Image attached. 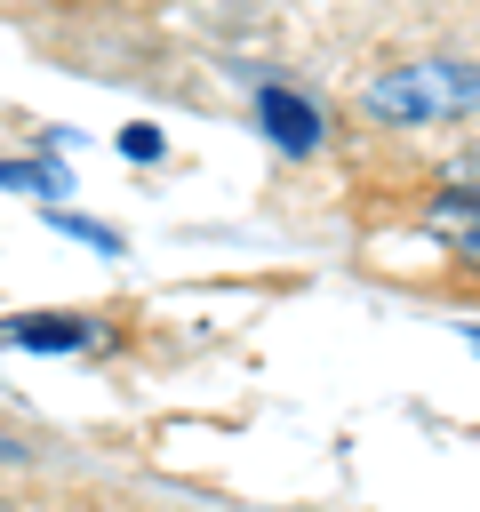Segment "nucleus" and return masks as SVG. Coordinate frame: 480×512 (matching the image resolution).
<instances>
[{
  "label": "nucleus",
  "mask_w": 480,
  "mask_h": 512,
  "mask_svg": "<svg viewBox=\"0 0 480 512\" xmlns=\"http://www.w3.org/2000/svg\"><path fill=\"white\" fill-rule=\"evenodd\" d=\"M0 456H32V448H24V440H8V432H0Z\"/></svg>",
  "instance_id": "6e6552de"
},
{
  "label": "nucleus",
  "mask_w": 480,
  "mask_h": 512,
  "mask_svg": "<svg viewBox=\"0 0 480 512\" xmlns=\"http://www.w3.org/2000/svg\"><path fill=\"white\" fill-rule=\"evenodd\" d=\"M464 344H472V352H480V328H464Z\"/></svg>",
  "instance_id": "1a4fd4ad"
},
{
  "label": "nucleus",
  "mask_w": 480,
  "mask_h": 512,
  "mask_svg": "<svg viewBox=\"0 0 480 512\" xmlns=\"http://www.w3.org/2000/svg\"><path fill=\"white\" fill-rule=\"evenodd\" d=\"M0 512H16V504H0Z\"/></svg>",
  "instance_id": "9d476101"
},
{
  "label": "nucleus",
  "mask_w": 480,
  "mask_h": 512,
  "mask_svg": "<svg viewBox=\"0 0 480 512\" xmlns=\"http://www.w3.org/2000/svg\"><path fill=\"white\" fill-rule=\"evenodd\" d=\"M424 240H440L448 256H464L472 272H480V192H440V200H424Z\"/></svg>",
  "instance_id": "7ed1b4c3"
},
{
  "label": "nucleus",
  "mask_w": 480,
  "mask_h": 512,
  "mask_svg": "<svg viewBox=\"0 0 480 512\" xmlns=\"http://www.w3.org/2000/svg\"><path fill=\"white\" fill-rule=\"evenodd\" d=\"M256 128H264V144H280L288 160H304V152H320V136H328V112L304 96V88H256Z\"/></svg>",
  "instance_id": "f03ea898"
},
{
  "label": "nucleus",
  "mask_w": 480,
  "mask_h": 512,
  "mask_svg": "<svg viewBox=\"0 0 480 512\" xmlns=\"http://www.w3.org/2000/svg\"><path fill=\"white\" fill-rule=\"evenodd\" d=\"M48 224L64 232V240H80V248H96V256H120L128 240L112 232V224H96V216H72V208H48Z\"/></svg>",
  "instance_id": "423d86ee"
},
{
  "label": "nucleus",
  "mask_w": 480,
  "mask_h": 512,
  "mask_svg": "<svg viewBox=\"0 0 480 512\" xmlns=\"http://www.w3.org/2000/svg\"><path fill=\"white\" fill-rule=\"evenodd\" d=\"M360 104L384 128H440V120L480 112V64H464V56H416V64L376 72Z\"/></svg>",
  "instance_id": "f257e3e1"
},
{
  "label": "nucleus",
  "mask_w": 480,
  "mask_h": 512,
  "mask_svg": "<svg viewBox=\"0 0 480 512\" xmlns=\"http://www.w3.org/2000/svg\"><path fill=\"white\" fill-rule=\"evenodd\" d=\"M0 184H8V192H32V200H48V208L72 192V176L48 168V160H0Z\"/></svg>",
  "instance_id": "39448f33"
},
{
  "label": "nucleus",
  "mask_w": 480,
  "mask_h": 512,
  "mask_svg": "<svg viewBox=\"0 0 480 512\" xmlns=\"http://www.w3.org/2000/svg\"><path fill=\"white\" fill-rule=\"evenodd\" d=\"M120 152H128V160H160V128H144V120L120 128Z\"/></svg>",
  "instance_id": "0eeeda50"
},
{
  "label": "nucleus",
  "mask_w": 480,
  "mask_h": 512,
  "mask_svg": "<svg viewBox=\"0 0 480 512\" xmlns=\"http://www.w3.org/2000/svg\"><path fill=\"white\" fill-rule=\"evenodd\" d=\"M96 336V320L80 312H24V320H0V352H80Z\"/></svg>",
  "instance_id": "20e7f679"
}]
</instances>
